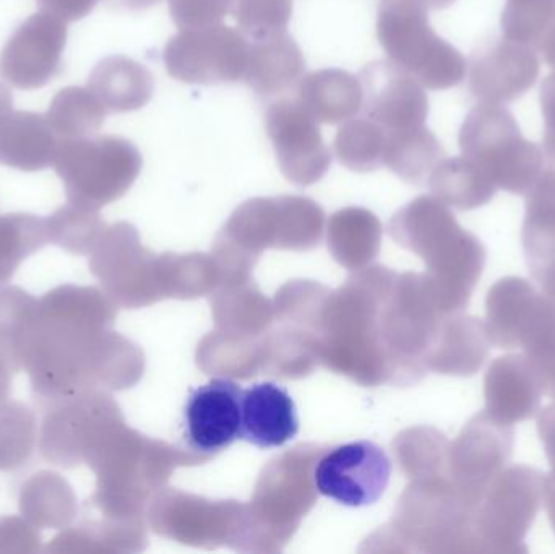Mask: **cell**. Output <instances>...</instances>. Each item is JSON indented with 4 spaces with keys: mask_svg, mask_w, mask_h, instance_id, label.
<instances>
[{
    "mask_svg": "<svg viewBox=\"0 0 555 554\" xmlns=\"http://www.w3.org/2000/svg\"><path fill=\"white\" fill-rule=\"evenodd\" d=\"M377 36L388 61L424 88L449 90L465 80L468 62L434 31L423 0H380Z\"/></svg>",
    "mask_w": 555,
    "mask_h": 554,
    "instance_id": "1",
    "label": "cell"
},
{
    "mask_svg": "<svg viewBox=\"0 0 555 554\" xmlns=\"http://www.w3.org/2000/svg\"><path fill=\"white\" fill-rule=\"evenodd\" d=\"M463 156L498 188L525 194L544 172V152L521 136L514 114L502 104L479 103L460 130Z\"/></svg>",
    "mask_w": 555,
    "mask_h": 554,
    "instance_id": "2",
    "label": "cell"
},
{
    "mask_svg": "<svg viewBox=\"0 0 555 554\" xmlns=\"http://www.w3.org/2000/svg\"><path fill=\"white\" fill-rule=\"evenodd\" d=\"M140 150L114 136L62 140L54 169L68 204L96 210L126 194L142 169Z\"/></svg>",
    "mask_w": 555,
    "mask_h": 554,
    "instance_id": "3",
    "label": "cell"
},
{
    "mask_svg": "<svg viewBox=\"0 0 555 554\" xmlns=\"http://www.w3.org/2000/svg\"><path fill=\"white\" fill-rule=\"evenodd\" d=\"M249 52L244 33L218 23L181 29L166 44L163 61L168 74L182 83H234L246 74Z\"/></svg>",
    "mask_w": 555,
    "mask_h": 554,
    "instance_id": "4",
    "label": "cell"
},
{
    "mask_svg": "<svg viewBox=\"0 0 555 554\" xmlns=\"http://www.w3.org/2000/svg\"><path fill=\"white\" fill-rule=\"evenodd\" d=\"M391 477L387 452L371 441L348 442L326 452L313 471L317 491L348 507H365L384 497Z\"/></svg>",
    "mask_w": 555,
    "mask_h": 554,
    "instance_id": "5",
    "label": "cell"
},
{
    "mask_svg": "<svg viewBox=\"0 0 555 554\" xmlns=\"http://www.w3.org/2000/svg\"><path fill=\"white\" fill-rule=\"evenodd\" d=\"M67 44V22L38 12L10 36L0 54V75L18 90H38L57 77Z\"/></svg>",
    "mask_w": 555,
    "mask_h": 554,
    "instance_id": "6",
    "label": "cell"
},
{
    "mask_svg": "<svg viewBox=\"0 0 555 554\" xmlns=\"http://www.w3.org/2000/svg\"><path fill=\"white\" fill-rule=\"evenodd\" d=\"M266 126L280 168L291 181L310 184L325 175L332 163L328 146L323 142L319 123L296 100L283 98L270 104Z\"/></svg>",
    "mask_w": 555,
    "mask_h": 554,
    "instance_id": "7",
    "label": "cell"
},
{
    "mask_svg": "<svg viewBox=\"0 0 555 554\" xmlns=\"http://www.w3.org/2000/svg\"><path fill=\"white\" fill-rule=\"evenodd\" d=\"M243 392L231 379H211L192 390L182 415L185 442L192 451L220 454L243 439Z\"/></svg>",
    "mask_w": 555,
    "mask_h": 554,
    "instance_id": "8",
    "label": "cell"
},
{
    "mask_svg": "<svg viewBox=\"0 0 555 554\" xmlns=\"http://www.w3.org/2000/svg\"><path fill=\"white\" fill-rule=\"evenodd\" d=\"M365 117L387 133L426 126L429 98L423 85L391 61L365 65L359 74Z\"/></svg>",
    "mask_w": 555,
    "mask_h": 554,
    "instance_id": "9",
    "label": "cell"
},
{
    "mask_svg": "<svg viewBox=\"0 0 555 554\" xmlns=\"http://www.w3.org/2000/svg\"><path fill=\"white\" fill-rule=\"evenodd\" d=\"M42 413L39 451L49 464L70 471L100 448L103 429L96 397L80 394Z\"/></svg>",
    "mask_w": 555,
    "mask_h": 554,
    "instance_id": "10",
    "label": "cell"
},
{
    "mask_svg": "<svg viewBox=\"0 0 555 554\" xmlns=\"http://www.w3.org/2000/svg\"><path fill=\"white\" fill-rule=\"evenodd\" d=\"M540 61L531 46L502 39L482 49L469 67V88L481 103H511L537 83Z\"/></svg>",
    "mask_w": 555,
    "mask_h": 554,
    "instance_id": "11",
    "label": "cell"
},
{
    "mask_svg": "<svg viewBox=\"0 0 555 554\" xmlns=\"http://www.w3.org/2000/svg\"><path fill=\"white\" fill-rule=\"evenodd\" d=\"M299 433L297 407L286 387L254 384L243 392V439L259 449H275Z\"/></svg>",
    "mask_w": 555,
    "mask_h": 554,
    "instance_id": "12",
    "label": "cell"
},
{
    "mask_svg": "<svg viewBox=\"0 0 555 554\" xmlns=\"http://www.w3.org/2000/svg\"><path fill=\"white\" fill-rule=\"evenodd\" d=\"M62 140L46 114L10 111L0 117V165L35 172L54 166Z\"/></svg>",
    "mask_w": 555,
    "mask_h": 554,
    "instance_id": "13",
    "label": "cell"
},
{
    "mask_svg": "<svg viewBox=\"0 0 555 554\" xmlns=\"http://www.w3.org/2000/svg\"><path fill=\"white\" fill-rule=\"evenodd\" d=\"M306 61L287 31L257 39L250 44L249 62L243 80L260 96H281L297 87Z\"/></svg>",
    "mask_w": 555,
    "mask_h": 554,
    "instance_id": "14",
    "label": "cell"
},
{
    "mask_svg": "<svg viewBox=\"0 0 555 554\" xmlns=\"http://www.w3.org/2000/svg\"><path fill=\"white\" fill-rule=\"evenodd\" d=\"M297 103L319 124H341L362 109L359 77L339 68H323L300 78Z\"/></svg>",
    "mask_w": 555,
    "mask_h": 554,
    "instance_id": "15",
    "label": "cell"
},
{
    "mask_svg": "<svg viewBox=\"0 0 555 554\" xmlns=\"http://www.w3.org/2000/svg\"><path fill=\"white\" fill-rule=\"evenodd\" d=\"M88 88L107 113L124 114L142 109L152 101L155 80L140 62L126 55H111L93 68Z\"/></svg>",
    "mask_w": 555,
    "mask_h": 554,
    "instance_id": "16",
    "label": "cell"
},
{
    "mask_svg": "<svg viewBox=\"0 0 555 554\" xmlns=\"http://www.w3.org/2000/svg\"><path fill=\"white\" fill-rule=\"evenodd\" d=\"M20 510L36 529H64L77 513L70 485L52 472H39L23 485Z\"/></svg>",
    "mask_w": 555,
    "mask_h": 554,
    "instance_id": "17",
    "label": "cell"
},
{
    "mask_svg": "<svg viewBox=\"0 0 555 554\" xmlns=\"http://www.w3.org/2000/svg\"><path fill=\"white\" fill-rule=\"evenodd\" d=\"M39 299L18 286L0 288V357L22 373L26 348L38 322Z\"/></svg>",
    "mask_w": 555,
    "mask_h": 554,
    "instance_id": "18",
    "label": "cell"
},
{
    "mask_svg": "<svg viewBox=\"0 0 555 554\" xmlns=\"http://www.w3.org/2000/svg\"><path fill=\"white\" fill-rule=\"evenodd\" d=\"M106 114V107L90 88L68 87L55 94L46 117L59 139L77 140L96 136Z\"/></svg>",
    "mask_w": 555,
    "mask_h": 554,
    "instance_id": "19",
    "label": "cell"
},
{
    "mask_svg": "<svg viewBox=\"0 0 555 554\" xmlns=\"http://www.w3.org/2000/svg\"><path fill=\"white\" fill-rule=\"evenodd\" d=\"M443 155L446 152L437 137L421 126L388 133L384 165L401 178L420 181L442 162Z\"/></svg>",
    "mask_w": 555,
    "mask_h": 554,
    "instance_id": "20",
    "label": "cell"
},
{
    "mask_svg": "<svg viewBox=\"0 0 555 554\" xmlns=\"http://www.w3.org/2000/svg\"><path fill=\"white\" fill-rule=\"evenodd\" d=\"M433 171L434 191L460 208L479 207L498 191L489 176L466 156L442 159Z\"/></svg>",
    "mask_w": 555,
    "mask_h": 554,
    "instance_id": "21",
    "label": "cell"
},
{
    "mask_svg": "<svg viewBox=\"0 0 555 554\" xmlns=\"http://www.w3.org/2000/svg\"><path fill=\"white\" fill-rule=\"evenodd\" d=\"M51 243L48 220L31 214L0 215V286L23 262Z\"/></svg>",
    "mask_w": 555,
    "mask_h": 554,
    "instance_id": "22",
    "label": "cell"
},
{
    "mask_svg": "<svg viewBox=\"0 0 555 554\" xmlns=\"http://www.w3.org/2000/svg\"><path fill=\"white\" fill-rule=\"evenodd\" d=\"M387 130L369 117L343 123L335 137V153L341 165L354 171H372L384 165Z\"/></svg>",
    "mask_w": 555,
    "mask_h": 554,
    "instance_id": "23",
    "label": "cell"
},
{
    "mask_svg": "<svg viewBox=\"0 0 555 554\" xmlns=\"http://www.w3.org/2000/svg\"><path fill=\"white\" fill-rule=\"evenodd\" d=\"M38 422L25 403L0 405V472H12L28 464L38 446Z\"/></svg>",
    "mask_w": 555,
    "mask_h": 554,
    "instance_id": "24",
    "label": "cell"
},
{
    "mask_svg": "<svg viewBox=\"0 0 555 554\" xmlns=\"http://www.w3.org/2000/svg\"><path fill=\"white\" fill-rule=\"evenodd\" d=\"M555 23V0H507L502 13L504 38L540 48Z\"/></svg>",
    "mask_w": 555,
    "mask_h": 554,
    "instance_id": "25",
    "label": "cell"
},
{
    "mask_svg": "<svg viewBox=\"0 0 555 554\" xmlns=\"http://www.w3.org/2000/svg\"><path fill=\"white\" fill-rule=\"evenodd\" d=\"M46 220L51 243L70 254H87L93 247L101 228L100 217L94 210L74 204L57 208Z\"/></svg>",
    "mask_w": 555,
    "mask_h": 554,
    "instance_id": "26",
    "label": "cell"
},
{
    "mask_svg": "<svg viewBox=\"0 0 555 554\" xmlns=\"http://www.w3.org/2000/svg\"><path fill=\"white\" fill-rule=\"evenodd\" d=\"M231 12L244 35L257 41L286 31L293 0H233Z\"/></svg>",
    "mask_w": 555,
    "mask_h": 554,
    "instance_id": "27",
    "label": "cell"
},
{
    "mask_svg": "<svg viewBox=\"0 0 555 554\" xmlns=\"http://www.w3.org/2000/svg\"><path fill=\"white\" fill-rule=\"evenodd\" d=\"M172 22L181 29L218 25L231 12L233 0H168Z\"/></svg>",
    "mask_w": 555,
    "mask_h": 554,
    "instance_id": "28",
    "label": "cell"
},
{
    "mask_svg": "<svg viewBox=\"0 0 555 554\" xmlns=\"http://www.w3.org/2000/svg\"><path fill=\"white\" fill-rule=\"evenodd\" d=\"M41 550V537L33 524L20 517L0 519V553H36Z\"/></svg>",
    "mask_w": 555,
    "mask_h": 554,
    "instance_id": "29",
    "label": "cell"
},
{
    "mask_svg": "<svg viewBox=\"0 0 555 554\" xmlns=\"http://www.w3.org/2000/svg\"><path fill=\"white\" fill-rule=\"evenodd\" d=\"M540 100L544 117V152L555 162V72L543 81Z\"/></svg>",
    "mask_w": 555,
    "mask_h": 554,
    "instance_id": "30",
    "label": "cell"
},
{
    "mask_svg": "<svg viewBox=\"0 0 555 554\" xmlns=\"http://www.w3.org/2000/svg\"><path fill=\"white\" fill-rule=\"evenodd\" d=\"M100 0H36L41 12L51 13L64 22H78L93 12Z\"/></svg>",
    "mask_w": 555,
    "mask_h": 554,
    "instance_id": "31",
    "label": "cell"
},
{
    "mask_svg": "<svg viewBox=\"0 0 555 554\" xmlns=\"http://www.w3.org/2000/svg\"><path fill=\"white\" fill-rule=\"evenodd\" d=\"M13 374L15 371L7 363L5 358L0 357V405L9 399Z\"/></svg>",
    "mask_w": 555,
    "mask_h": 554,
    "instance_id": "32",
    "label": "cell"
},
{
    "mask_svg": "<svg viewBox=\"0 0 555 554\" xmlns=\"http://www.w3.org/2000/svg\"><path fill=\"white\" fill-rule=\"evenodd\" d=\"M538 49L543 52L547 64H550L555 72V23L553 26H551L550 31H547V35L544 36V39L541 41L540 48Z\"/></svg>",
    "mask_w": 555,
    "mask_h": 554,
    "instance_id": "33",
    "label": "cell"
},
{
    "mask_svg": "<svg viewBox=\"0 0 555 554\" xmlns=\"http://www.w3.org/2000/svg\"><path fill=\"white\" fill-rule=\"evenodd\" d=\"M113 5L120 7L127 10H146L152 7L158 5L162 0H107Z\"/></svg>",
    "mask_w": 555,
    "mask_h": 554,
    "instance_id": "34",
    "label": "cell"
},
{
    "mask_svg": "<svg viewBox=\"0 0 555 554\" xmlns=\"http://www.w3.org/2000/svg\"><path fill=\"white\" fill-rule=\"evenodd\" d=\"M13 98L10 93L9 88L5 85L0 83V117L5 116L7 113L12 111Z\"/></svg>",
    "mask_w": 555,
    "mask_h": 554,
    "instance_id": "35",
    "label": "cell"
},
{
    "mask_svg": "<svg viewBox=\"0 0 555 554\" xmlns=\"http://www.w3.org/2000/svg\"><path fill=\"white\" fill-rule=\"evenodd\" d=\"M423 2L426 3L427 9L443 10L449 9L456 0H423Z\"/></svg>",
    "mask_w": 555,
    "mask_h": 554,
    "instance_id": "36",
    "label": "cell"
}]
</instances>
